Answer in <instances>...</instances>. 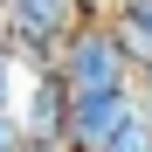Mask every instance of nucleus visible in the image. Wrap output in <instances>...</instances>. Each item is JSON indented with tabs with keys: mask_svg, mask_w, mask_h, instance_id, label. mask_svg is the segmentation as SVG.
I'll return each mask as SVG.
<instances>
[{
	"mask_svg": "<svg viewBox=\"0 0 152 152\" xmlns=\"http://www.w3.org/2000/svg\"><path fill=\"white\" fill-rule=\"evenodd\" d=\"M62 83L69 97H104V90H132V56H124V42L111 35V14H83L76 28L62 35Z\"/></svg>",
	"mask_w": 152,
	"mask_h": 152,
	"instance_id": "f257e3e1",
	"label": "nucleus"
},
{
	"mask_svg": "<svg viewBox=\"0 0 152 152\" xmlns=\"http://www.w3.org/2000/svg\"><path fill=\"white\" fill-rule=\"evenodd\" d=\"M76 21H83V0H7V7H0V35L14 42L21 69L42 76V69H56L62 35L76 28Z\"/></svg>",
	"mask_w": 152,
	"mask_h": 152,
	"instance_id": "f03ea898",
	"label": "nucleus"
},
{
	"mask_svg": "<svg viewBox=\"0 0 152 152\" xmlns=\"http://www.w3.org/2000/svg\"><path fill=\"white\" fill-rule=\"evenodd\" d=\"M132 118H138V97H132V90L76 97V111H69V132H62V145H69V152H111V138H118V132H124Z\"/></svg>",
	"mask_w": 152,
	"mask_h": 152,
	"instance_id": "7ed1b4c3",
	"label": "nucleus"
},
{
	"mask_svg": "<svg viewBox=\"0 0 152 152\" xmlns=\"http://www.w3.org/2000/svg\"><path fill=\"white\" fill-rule=\"evenodd\" d=\"M14 111H21V132H28V145H62L69 111H76V97H69V83H62V69L28 76V97H21Z\"/></svg>",
	"mask_w": 152,
	"mask_h": 152,
	"instance_id": "20e7f679",
	"label": "nucleus"
},
{
	"mask_svg": "<svg viewBox=\"0 0 152 152\" xmlns=\"http://www.w3.org/2000/svg\"><path fill=\"white\" fill-rule=\"evenodd\" d=\"M111 35L124 42V56H132V69H145V62H152V28H145L138 14H124V7H111Z\"/></svg>",
	"mask_w": 152,
	"mask_h": 152,
	"instance_id": "39448f33",
	"label": "nucleus"
},
{
	"mask_svg": "<svg viewBox=\"0 0 152 152\" xmlns=\"http://www.w3.org/2000/svg\"><path fill=\"white\" fill-rule=\"evenodd\" d=\"M111 152H152V118L138 111V118H132V124H124V132L111 138Z\"/></svg>",
	"mask_w": 152,
	"mask_h": 152,
	"instance_id": "423d86ee",
	"label": "nucleus"
},
{
	"mask_svg": "<svg viewBox=\"0 0 152 152\" xmlns=\"http://www.w3.org/2000/svg\"><path fill=\"white\" fill-rule=\"evenodd\" d=\"M21 76H28V69H21V56H14V42L0 35V104H14V83H21Z\"/></svg>",
	"mask_w": 152,
	"mask_h": 152,
	"instance_id": "0eeeda50",
	"label": "nucleus"
},
{
	"mask_svg": "<svg viewBox=\"0 0 152 152\" xmlns=\"http://www.w3.org/2000/svg\"><path fill=\"white\" fill-rule=\"evenodd\" d=\"M0 152H28V132H21V111L0 104Z\"/></svg>",
	"mask_w": 152,
	"mask_h": 152,
	"instance_id": "6e6552de",
	"label": "nucleus"
},
{
	"mask_svg": "<svg viewBox=\"0 0 152 152\" xmlns=\"http://www.w3.org/2000/svg\"><path fill=\"white\" fill-rule=\"evenodd\" d=\"M132 97H138V111L152 118V62H145V69H132Z\"/></svg>",
	"mask_w": 152,
	"mask_h": 152,
	"instance_id": "1a4fd4ad",
	"label": "nucleus"
}]
</instances>
